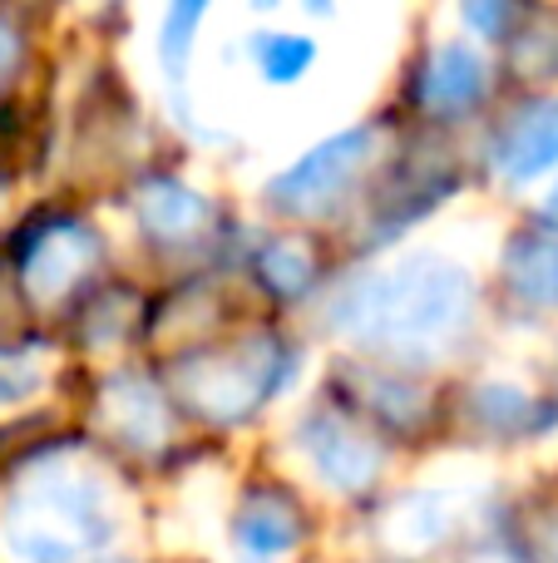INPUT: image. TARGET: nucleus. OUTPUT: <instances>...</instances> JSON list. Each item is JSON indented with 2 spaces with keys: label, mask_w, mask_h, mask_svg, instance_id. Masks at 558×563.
Here are the masks:
<instances>
[{
  "label": "nucleus",
  "mask_w": 558,
  "mask_h": 563,
  "mask_svg": "<svg viewBox=\"0 0 558 563\" xmlns=\"http://www.w3.org/2000/svg\"><path fill=\"white\" fill-rule=\"evenodd\" d=\"M475 277L445 253H411L356 277L332 301V327L391 361H445L475 327Z\"/></svg>",
  "instance_id": "nucleus-1"
},
{
  "label": "nucleus",
  "mask_w": 558,
  "mask_h": 563,
  "mask_svg": "<svg viewBox=\"0 0 558 563\" xmlns=\"http://www.w3.org/2000/svg\"><path fill=\"white\" fill-rule=\"evenodd\" d=\"M119 529L114 495L85 465L49 460L40 475L15 485L0 519L5 554L15 563H79L89 549L109 544Z\"/></svg>",
  "instance_id": "nucleus-2"
},
{
  "label": "nucleus",
  "mask_w": 558,
  "mask_h": 563,
  "mask_svg": "<svg viewBox=\"0 0 558 563\" xmlns=\"http://www.w3.org/2000/svg\"><path fill=\"white\" fill-rule=\"evenodd\" d=\"M297 356L277 336H247L227 351H203L174 366V390L217 426H237L292 380Z\"/></svg>",
  "instance_id": "nucleus-3"
},
{
  "label": "nucleus",
  "mask_w": 558,
  "mask_h": 563,
  "mask_svg": "<svg viewBox=\"0 0 558 563\" xmlns=\"http://www.w3.org/2000/svg\"><path fill=\"white\" fill-rule=\"evenodd\" d=\"M371 154H376L371 124L342 129V134L312 144L292 168H282L267 184V203L282 208V213H322V208H332L356 184V174L371 164Z\"/></svg>",
  "instance_id": "nucleus-4"
},
{
  "label": "nucleus",
  "mask_w": 558,
  "mask_h": 563,
  "mask_svg": "<svg viewBox=\"0 0 558 563\" xmlns=\"http://www.w3.org/2000/svg\"><path fill=\"white\" fill-rule=\"evenodd\" d=\"M297 450L306 455L312 475L322 479L326 489H336V495H361L386 470V445L376 435H366L356 420H346L342 410L316 406L312 416L297 426Z\"/></svg>",
  "instance_id": "nucleus-5"
},
{
  "label": "nucleus",
  "mask_w": 558,
  "mask_h": 563,
  "mask_svg": "<svg viewBox=\"0 0 558 563\" xmlns=\"http://www.w3.org/2000/svg\"><path fill=\"white\" fill-rule=\"evenodd\" d=\"M99 263V238L94 228L75 223V218H59L45 233L30 243L25 253V287L35 301H59L69 287H79V277L94 273Z\"/></svg>",
  "instance_id": "nucleus-6"
},
{
  "label": "nucleus",
  "mask_w": 558,
  "mask_h": 563,
  "mask_svg": "<svg viewBox=\"0 0 558 563\" xmlns=\"http://www.w3.org/2000/svg\"><path fill=\"white\" fill-rule=\"evenodd\" d=\"M490 95V65L475 45L450 40V45H435L431 59L421 69V109L435 119H460L475 104H484Z\"/></svg>",
  "instance_id": "nucleus-7"
},
{
  "label": "nucleus",
  "mask_w": 558,
  "mask_h": 563,
  "mask_svg": "<svg viewBox=\"0 0 558 563\" xmlns=\"http://www.w3.org/2000/svg\"><path fill=\"white\" fill-rule=\"evenodd\" d=\"M490 158H494V174L510 178V184H529V178L549 174L558 164V95L524 104L500 129Z\"/></svg>",
  "instance_id": "nucleus-8"
},
{
  "label": "nucleus",
  "mask_w": 558,
  "mask_h": 563,
  "mask_svg": "<svg viewBox=\"0 0 558 563\" xmlns=\"http://www.w3.org/2000/svg\"><path fill=\"white\" fill-rule=\"evenodd\" d=\"M460 529V489H411L381 519V539L395 554H435Z\"/></svg>",
  "instance_id": "nucleus-9"
},
{
  "label": "nucleus",
  "mask_w": 558,
  "mask_h": 563,
  "mask_svg": "<svg viewBox=\"0 0 558 563\" xmlns=\"http://www.w3.org/2000/svg\"><path fill=\"white\" fill-rule=\"evenodd\" d=\"M99 416H104V426L134 450H154L168 440L164 396H158L154 380L134 376V371L104 380V390H99Z\"/></svg>",
  "instance_id": "nucleus-10"
},
{
  "label": "nucleus",
  "mask_w": 558,
  "mask_h": 563,
  "mask_svg": "<svg viewBox=\"0 0 558 563\" xmlns=\"http://www.w3.org/2000/svg\"><path fill=\"white\" fill-rule=\"evenodd\" d=\"M233 539L243 563H277L282 554H292L297 539H302V515L287 495L277 489H257V495L243 499L233 519Z\"/></svg>",
  "instance_id": "nucleus-11"
},
{
  "label": "nucleus",
  "mask_w": 558,
  "mask_h": 563,
  "mask_svg": "<svg viewBox=\"0 0 558 563\" xmlns=\"http://www.w3.org/2000/svg\"><path fill=\"white\" fill-rule=\"evenodd\" d=\"M134 218L148 238H158V243H183V238H193L208 228L213 203H208L198 188L178 184V178H148V184L134 194Z\"/></svg>",
  "instance_id": "nucleus-12"
},
{
  "label": "nucleus",
  "mask_w": 558,
  "mask_h": 563,
  "mask_svg": "<svg viewBox=\"0 0 558 563\" xmlns=\"http://www.w3.org/2000/svg\"><path fill=\"white\" fill-rule=\"evenodd\" d=\"M504 282L520 301L558 311V233H524L504 253Z\"/></svg>",
  "instance_id": "nucleus-13"
},
{
  "label": "nucleus",
  "mask_w": 558,
  "mask_h": 563,
  "mask_svg": "<svg viewBox=\"0 0 558 563\" xmlns=\"http://www.w3.org/2000/svg\"><path fill=\"white\" fill-rule=\"evenodd\" d=\"M470 416H475V426L490 430V435H539L549 420H558V410H544L539 400L520 386L490 380V386H475Z\"/></svg>",
  "instance_id": "nucleus-14"
},
{
  "label": "nucleus",
  "mask_w": 558,
  "mask_h": 563,
  "mask_svg": "<svg viewBox=\"0 0 558 563\" xmlns=\"http://www.w3.org/2000/svg\"><path fill=\"white\" fill-rule=\"evenodd\" d=\"M208 20V0H183V5H168L164 20H158V65H164V79L174 89L178 119L183 114V79H188V55H193V35Z\"/></svg>",
  "instance_id": "nucleus-15"
},
{
  "label": "nucleus",
  "mask_w": 558,
  "mask_h": 563,
  "mask_svg": "<svg viewBox=\"0 0 558 563\" xmlns=\"http://www.w3.org/2000/svg\"><path fill=\"white\" fill-rule=\"evenodd\" d=\"M253 59L267 85H302L306 69L316 65V40L297 35V30H267V35H253Z\"/></svg>",
  "instance_id": "nucleus-16"
},
{
  "label": "nucleus",
  "mask_w": 558,
  "mask_h": 563,
  "mask_svg": "<svg viewBox=\"0 0 558 563\" xmlns=\"http://www.w3.org/2000/svg\"><path fill=\"white\" fill-rule=\"evenodd\" d=\"M257 277L267 282V291L292 301V297H302V291H312L316 257H312V247L292 243V238H277V243H267L263 253H257Z\"/></svg>",
  "instance_id": "nucleus-17"
},
{
  "label": "nucleus",
  "mask_w": 558,
  "mask_h": 563,
  "mask_svg": "<svg viewBox=\"0 0 558 563\" xmlns=\"http://www.w3.org/2000/svg\"><path fill=\"white\" fill-rule=\"evenodd\" d=\"M514 65L529 79H554L558 75V35L554 30H529L524 40H514Z\"/></svg>",
  "instance_id": "nucleus-18"
},
{
  "label": "nucleus",
  "mask_w": 558,
  "mask_h": 563,
  "mask_svg": "<svg viewBox=\"0 0 558 563\" xmlns=\"http://www.w3.org/2000/svg\"><path fill=\"white\" fill-rule=\"evenodd\" d=\"M40 390V371L20 356H5L0 361V406H20Z\"/></svg>",
  "instance_id": "nucleus-19"
},
{
  "label": "nucleus",
  "mask_w": 558,
  "mask_h": 563,
  "mask_svg": "<svg viewBox=\"0 0 558 563\" xmlns=\"http://www.w3.org/2000/svg\"><path fill=\"white\" fill-rule=\"evenodd\" d=\"M460 20H465V25H470L480 40H500L504 30H510L514 10H510V5H465Z\"/></svg>",
  "instance_id": "nucleus-20"
},
{
  "label": "nucleus",
  "mask_w": 558,
  "mask_h": 563,
  "mask_svg": "<svg viewBox=\"0 0 558 563\" xmlns=\"http://www.w3.org/2000/svg\"><path fill=\"white\" fill-rule=\"evenodd\" d=\"M10 59H15V30H10L5 20H0V69H5Z\"/></svg>",
  "instance_id": "nucleus-21"
},
{
  "label": "nucleus",
  "mask_w": 558,
  "mask_h": 563,
  "mask_svg": "<svg viewBox=\"0 0 558 563\" xmlns=\"http://www.w3.org/2000/svg\"><path fill=\"white\" fill-rule=\"evenodd\" d=\"M544 218H549V223H558V184L549 188V198H544Z\"/></svg>",
  "instance_id": "nucleus-22"
},
{
  "label": "nucleus",
  "mask_w": 558,
  "mask_h": 563,
  "mask_svg": "<svg viewBox=\"0 0 558 563\" xmlns=\"http://www.w3.org/2000/svg\"><path fill=\"white\" fill-rule=\"evenodd\" d=\"M94 563H134V559H124V554H109V559H94Z\"/></svg>",
  "instance_id": "nucleus-23"
},
{
  "label": "nucleus",
  "mask_w": 558,
  "mask_h": 563,
  "mask_svg": "<svg viewBox=\"0 0 558 563\" xmlns=\"http://www.w3.org/2000/svg\"><path fill=\"white\" fill-rule=\"evenodd\" d=\"M549 549H554V563H558V534H554V544H549Z\"/></svg>",
  "instance_id": "nucleus-24"
}]
</instances>
